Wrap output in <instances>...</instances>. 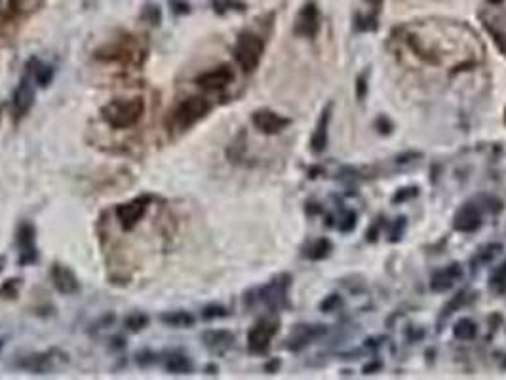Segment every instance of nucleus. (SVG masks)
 <instances>
[{
	"label": "nucleus",
	"mask_w": 506,
	"mask_h": 380,
	"mask_svg": "<svg viewBox=\"0 0 506 380\" xmlns=\"http://www.w3.org/2000/svg\"><path fill=\"white\" fill-rule=\"evenodd\" d=\"M202 340L204 344L214 352H223L231 348L234 342V337L228 331H206L202 334Z\"/></svg>",
	"instance_id": "14"
},
{
	"label": "nucleus",
	"mask_w": 506,
	"mask_h": 380,
	"mask_svg": "<svg viewBox=\"0 0 506 380\" xmlns=\"http://www.w3.org/2000/svg\"><path fill=\"white\" fill-rule=\"evenodd\" d=\"M231 80H233V70L223 65V67H217V69L202 73V75L196 78V84L200 88H204V90H221V88L227 86Z\"/></svg>",
	"instance_id": "8"
},
{
	"label": "nucleus",
	"mask_w": 506,
	"mask_h": 380,
	"mask_svg": "<svg viewBox=\"0 0 506 380\" xmlns=\"http://www.w3.org/2000/svg\"><path fill=\"white\" fill-rule=\"evenodd\" d=\"M327 124H330V107H327L324 112H322V118L318 122V127H316L315 135H312V141H310V147L315 152H322L326 149L327 143Z\"/></svg>",
	"instance_id": "15"
},
{
	"label": "nucleus",
	"mask_w": 506,
	"mask_h": 380,
	"mask_svg": "<svg viewBox=\"0 0 506 380\" xmlns=\"http://www.w3.org/2000/svg\"><path fill=\"white\" fill-rule=\"evenodd\" d=\"M354 225H356V215L349 213L347 217H344V223H339V228H341L343 232H349Z\"/></svg>",
	"instance_id": "23"
},
{
	"label": "nucleus",
	"mask_w": 506,
	"mask_h": 380,
	"mask_svg": "<svg viewBox=\"0 0 506 380\" xmlns=\"http://www.w3.org/2000/svg\"><path fill=\"white\" fill-rule=\"evenodd\" d=\"M335 302H339V299H337V297H335V295H333L332 299H330V300H327V302H324V305H322V310H330V306L335 305Z\"/></svg>",
	"instance_id": "26"
},
{
	"label": "nucleus",
	"mask_w": 506,
	"mask_h": 380,
	"mask_svg": "<svg viewBox=\"0 0 506 380\" xmlns=\"http://www.w3.org/2000/svg\"><path fill=\"white\" fill-rule=\"evenodd\" d=\"M263 50H265V44L257 35L253 33H242L238 36V42H236V48H234V58H236V63L246 70V73H251L253 69H257V65L261 61Z\"/></svg>",
	"instance_id": "2"
},
{
	"label": "nucleus",
	"mask_w": 506,
	"mask_h": 380,
	"mask_svg": "<svg viewBox=\"0 0 506 380\" xmlns=\"http://www.w3.org/2000/svg\"><path fill=\"white\" fill-rule=\"evenodd\" d=\"M455 228L459 232H474L480 228L482 225V215H480V209L472 204H466L463 208L457 211L455 215Z\"/></svg>",
	"instance_id": "10"
},
{
	"label": "nucleus",
	"mask_w": 506,
	"mask_h": 380,
	"mask_svg": "<svg viewBox=\"0 0 506 380\" xmlns=\"http://www.w3.org/2000/svg\"><path fill=\"white\" fill-rule=\"evenodd\" d=\"M253 124H255L257 130H261L263 133L273 135V133L282 132V130L290 124V120L284 118V116L276 115L273 110H259V112L253 115Z\"/></svg>",
	"instance_id": "9"
},
{
	"label": "nucleus",
	"mask_w": 506,
	"mask_h": 380,
	"mask_svg": "<svg viewBox=\"0 0 506 380\" xmlns=\"http://www.w3.org/2000/svg\"><path fill=\"white\" fill-rule=\"evenodd\" d=\"M52 280L53 285L58 289L59 293L63 295H70L78 291V282H76V276L73 272L63 265H56L52 268Z\"/></svg>",
	"instance_id": "12"
},
{
	"label": "nucleus",
	"mask_w": 506,
	"mask_h": 380,
	"mask_svg": "<svg viewBox=\"0 0 506 380\" xmlns=\"http://www.w3.org/2000/svg\"><path fill=\"white\" fill-rule=\"evenodd\" d=\"M276 323L270 320H259V322L251 327L250 334H248V346L253 354H263L268 350L270 340L276 334Z\"/></svg>",
	"instance_id": "5"
},
{
	"label": "nucleus",
	"mask_w": 506,
	"mask_h": 380,
	"mask_svg": "<svg viewBox=\"0 0 506 380\" xmlns=\"http://www.w3.org/2000/svg\"><path fill=\"white\" fill-rule=\"evenodd\" d=\"M160 322L169 325V327H191L192 323H194V316L185 310L168 312V314L160 316Z\"/></svg>",
	"instance_id": "17"
},
{
	"label": "nucleus",
	"mask_w": 506,
	"mask_h": 380,
	"mask_svg": "<svg viewBox=\"0 0 506 380\" xmlns=\"http://www.w3.org/2000/svg\"><path fill=\"white\" fill-rule=\"evenodd\" d=\"M2 268H4V257H0V272H2Z\"/></svg>",
	"instance_id": "27"
},
{
	"label": "nucleus",
	"mask_w": 506,
	"mask_h": 380,
	"mask_svg": "<svg viewBox=\"0 0 506 380\" xmlns=\"http://www.w3.org/2000/svg\"><path fill=\"white\" fill-rule=\"evenodd\" d=\"M18 248L19 263L21 265H33L36 260V243H35V226L23 223L18 231Z\"/></svg>",
	"instance_id": "6"
},
{
	"label": "nucleus",
	"mask_w": 506,
	"mask_h": 380,
	"mask_svg": "<svg viewBox=\"0 0 506 380\" xmlns=\"http://www.w3.org/2000/svg\"><path fill=\"white\" fill-rule=\"evenodd\" d=\"M149 204H151V198L141 196L132 200V202L118 206L117 215H118V221H120V226H122L124 231H132V228L143 219V215H145L147 208H149Z\"/></svg>",
	"instance_id": "4"
},
{
	"label": "nucleus",
	"mask_w": 506,
	"mask_h": 380,
	"mask_svg": "<svg viewBox=\"0 0 506 380\" xmlns=\"http://www.w3.org/2000/svg\"><path fill=\"white\" fill-rule=\"evenodd\" d=\"M318 27H320V19H318V10H316L312 4H309V6H305L301 10V14H299V18H297V23H295V33L297 35H302V36H309V38H312V36L318 33Z\"/></svg>",
	"instance_id": "11"
},
{
	"label": "nucleus",
	"mask_w": 506,
	"mask_h": 380,
	"mask_svg": "<svg viewBox=\"0 0 506 380\" xmlns=\"http://www.w3.org/2000/svg\"><path fill=\"white\" fill-rule=\"evenodd\" d=\"M453 333L455 337L460 340H472L476 337V325H474V322L468 320V317H463V320L455 325Z\"/></svg>",
	"instance_id": "18"
},
{
	"label": "nucleus",
	"mask_w": 506,
	"mask_h": 380,
	"mask_svg": "<svg viewBox=\"0 0 506 380\" xmlns=\"http://www.w3.org/2000/svg\"><path fill=\"white\" fill-rule=\"evenodd\" d=\"M371 2H379V0H371Z\"/></svg>",
	"instance_id": "30"
},
{
	"label": "nucleus",
	"mask_w": 506,
	"mask_h": 380,
	"mask_svg": "<svg viewBox=\"0 0 506 380\" xmlns=\"http://www.w3.org/2000/svg\"><path fill=\"white\" fill-rule=\"evenodd\" d=\"M506 282V265H502L499 268V270L495 272V276H493V285H499V283H505Z\"/></svg>",
	"instance_id": "24"
},
{
	"label": "nucleus",
	"mask_w": 506,
	"mask_h": 380,
	"mask_svg": "<svg viewBox=\"0 0 506 380\" xmlns=\"http://www.w3.org/2000/svg\"><path fill=\"white\" fill-rule=\"evenodd\" d=\"M33 103H35V90L31 86L29 78H23V80L18 84V88H16L12 99V110L16 118H18V120L19 118H23L31 110Z\"/></svg>",
	"instance_id": "7"
},
{
	"label": "nucleus",
	"mask_w": 506,
	"mask_h": 380,
	"mask_svg": "<svg viewBox=\"0 0 506 380\" xmlns=\"http://www.w3.org/2000/svg\"><path fill=\"white\" fill-rule=\"evenodd\" d=\"M101 112H103L101 115L103 120L109 126L117 127V130H126V127L135 126L141 120V116L145 112V103L139 97L124 99V101L117 99V101H111L107 105Z\"/></svg>",
	"instance_id": "1"
},
{
	"label": "nucleus",
	"mask_w": 506,
	"mask_h": 380,
	"mask_svg": "<svg viewBox=\"0 0 506 380\" xmlns=\"http://www.w3.org/2000/svg\"><path fill=\"white\" fill-rule=\"evenodd\" d=\"M460 274L463 272H460L459 265H451L443 270H438L431 282L432 291H448V289L453 287V283L459 280Z\"/></svg>",
	"instance_id": "13"
},
{
	"label": "nucleus",
	"mask_w": 506,
	"mask_h": 380,
	"mask_svg": "<svg viewBox=\"0 0 506 380\" xmlns=\"http://www.w3.org/2000/svg\"><path fill=\"white\" fill-rule=\"evenodd\" d=\"M228 312L223 308V306H208V308H204V312H202V316H204V320H216V317H225Z\"/></svg>",
	"instance_id": "22"
},
{
	"label": "nucleus",
	"mask_w": 506,
	"mask_h": 380,
	"mask_svg": "<svg viewBox=\"0 0 506 380\" xmlns=\"http://www.w3.org/2000/svg\"><path fill=\"white\" fill-rule=\"evenodd\" d=\"M53 78V69L50 67V65H41L38 69H36V82L41 84V86H48L50 82H52Z\"/></svg>",
	"instance_id": "21"
},
{
	"label": "nucleus",
	"mask_w": 506,
	"mask_h": 380,
	"mask_svg": "<svg viewBox=\"0 0 506 380\" xmlns=\"http://www.w3.org/2000/svg\"><path fill=\"white\" fill-rule=\"evenodd\" d=\"M0 350H2V342H0Z\"/></svg>",
	"instance_id": "29"
},
{
	"label": "nucleus",
	"mask_w": 506,
	"mask_h": 380,
	"mask_svg": "<svg viewBox=\"0 0 506 380\" xmlns=\"http://www.w3.org/2000/svg\"><path fill=\"white\" fill-rule=\"evenodd\" d=\"M364 90H366V84H364V76H360V80H358V97H364Z\"/></svg>",
	"instance_id": "25"
},
{
	"label": "nucleus",
	"mask_w": 506,
	"mask_h": 380,
	"mask_svg": "<svg viewBox=\"0 0 506 380\" xmlns=\"http://www.w3.org/2000/svg\"><path fill=\"white\" fill-rule=\"evenodd\" d=\"M147 323H149V317H147L145 314H132V316L126 320V327H128L130 331H141L143 327H147Z\"/></svg>",
	"instance_id": "20"
},
{
	"label": "nucleus",
	"mask_w": 506,
	"mask_h": 380,
	"mask_svg": "<svg viewBox=\"0 0 506 380\" xmlns=\"http://www.w3.org/2000/svg\"><path fill=\"white\" fill-rule=\"evenodd\" d=\"M330 242L327 240H320V242H316L312 248H310V251L307 255H309V259H324L327 255V251H330Z\"/></svg>",
	"instance_id": "19"
},
{
	"label": "nucleus",
	"mask_w": 506,
	"mask_h": 380,
	"mask_svg": "<svg viewBox=\"0 0 506 380\" xmlns=\"http://www.w3.org/2000/svg\"><path fill=\"white\" fill-rule=\"evenodd\" d=\"M491 2H495V4H497V2H500V0H491Z\"/></svg>",
	"instance_id": "28"
},
{
	"label": "nucleus",
	"mask_w": 506,
	"mask_h": 380,
	"mask_svg": "<svg viewBox=\"0 0 506 380\" xmlns=\"http://www.w3.org/2000/svg\"><path fill=\"white\" fill-rule=\"evenodd\" d=\"M164 365L174 374H189L192 371V361L183 354H169Z\"/></svg>",
	"instance_id": "16"
},
{
	"label": "nucleus",
	"mask_w": 506,
	"mask_h": 380,
	"mask_svg": "<svg viewBox=\"0 0 506 380\" xmlns=\"http://www.w3.org/2000/svg\"><path fill=\"white\" fill-rule=\"evenodd\" d=\"M210 110V103L204 97H189L177 107L174 115V120L179 130L194 126L200 118H204Z\"/></svg>",
	"instance_id": "3"
}]
</instances>
